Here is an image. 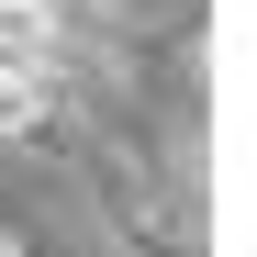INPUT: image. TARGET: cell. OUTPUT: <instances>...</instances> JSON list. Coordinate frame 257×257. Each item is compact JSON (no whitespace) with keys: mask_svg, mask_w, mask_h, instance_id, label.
I'll return each instance as SVG.
<instances>
[{"mask_svg":"<svg viewBox=\"0 0 257 257\" xmlns=\"http://www.w3.org/2000/svg\"><path fill=\"white\" fill-rule=\"evenodd\" d=\"M45 123V56H0V135Z\"/></svg>","mask_w":257,"mask_h":257,"instance_id":"cell-1","label":"cell"},{"mask_svg":"<svg viewBox=\"0 0 257 257\" xmlns=\"http://www.w3.org/2000/svg\"><path fill=\"white\" fill-rule=\"evenodd\" d=\"M90 12H112V0H90Z\"/></svg>","mask_w":257,"mask_h":257,"instance_id":"cell-2","label":"cell"},{"mask_svg":"<svg viewBox=\"0 0 257 257\" xmlns=\"http://www.w3.org/2000/svg\"><path fill=\"white\" fill-rule=\"evenodd\" d=\"M0 257H23V246H0Z\"/></svg>","mask_w":257,"mask_h":257,"instance_id":"cell-3","label":"cell"}]
</instances>
